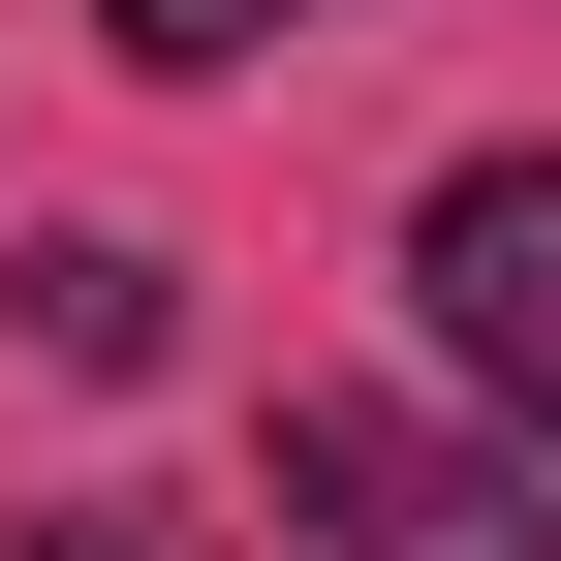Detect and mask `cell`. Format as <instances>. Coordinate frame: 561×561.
<instances>
[{
    "label": "cell",
    "mask_w": 561,
    "mask_h": 561,
    "mask_svg": "<svg viewBox=\"0 0 561 561\" xmlns=\"http://www.w3.org/2000/svg\"><path fill=\"white\" fill-rule=\"evenodd\" d=\"M125 62H250V32H312V0H94Z\"/></svg>",
    "instance_id": "cell-4"
},
{
    "label": "cell",
    "mask_w": 561,
    "mask_h": 561,
    "mask_svg": "<svg viewBox=\"0 0 561 561\" xmlns=\"http://www.w3.org/2000/svg\"><path fill=\"white\" fill-rule=\"evenodd\" d=\"M0 561H187V530H157V500H32Z\"/></svg>",
    "instance_id": "cell-5"
},
{
    "label": "cell",
    "mask_w": 561,
    "mask_h": 561,
    "mask_svg": "<svg viewBox=\"0 0 561 561\" xmlns=\"http://www.w3.org/2000/svg\"><path fill=\"white\" fill-rule=\"evenodd\" d=\"M405 312L561 437V157H437V187H405Z\"/></svg>",
    "instance_id": "cell-2"
},
{
    "label": "cell",
    "mask_w": 561,
    "mask_h": 561,
    "mask_svg": "<svg viewBox=\"0 0 561 561\" xmlns=\"http://www.w3.org/2000/svg\"><path fill=\"white\" fill-rule=\"evenodd\" d=\"M32 343H62V375H157L187 280H157V250H32Z\"/></svg>",
    "instance_id": "cell-3"
},
{
    "label": "cell",
    "mask_w": 561,
    "mask_h": 561,
    "mask_svg": "<svg viewBox=\"0 0 561 561\" xmlns=\"http://www.w3.org/2000/svg\"><path fill=\"white\" fill-rule=\"evenodd\" d=\"M280 530L312 561H561L530 437H437V405H280Z\"/></svg>",
    "instance_id": "cell-1"
}]
</instances>
